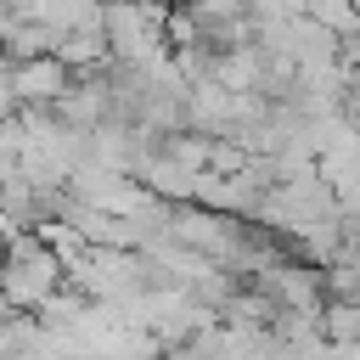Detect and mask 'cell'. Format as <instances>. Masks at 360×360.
Masks as SVG:
<instances>
[{
    "mask_svg": "<svg viewBox=\"0 0 360 360\" xmlns=\"http://www.w3.org/2000/svg\"><path fill=\"white\" fill-rule=\"evenodd\" d=\"M68 287V264L45 248L39 231H17L0 248V304L6 309H45Z\"/></svg>",
    "mask_w": 360,
    "mask_h": 360,
    "instance_id": "obj_1",
    "label": "cell"
},
{
    "mask_svg": "<svg viewBox=\"0 0 360 360\" xmlns=\"http://www.w3.org/2000/svg\"><path fill=\"white\" fill-rule=\"evenodd\" d=\"M169 0H101V28L112 62H158L169 56Z\"/></svg>",
    "mask_w": 360,
    "mask_h": 360,
    "instance_id": "obj_2",
    "label": "cell"
},
{
    "mask_svg": "<svg viewBox=\"0 0 360 360\" xmlns=\"http://www.w3.org/2000/svg\"><path fill=\"white\" fill-rule=\"evenodd\" d=\"M79 73L51 51V56H28V62H11L6 68V90H11V101L17 107H56L62 96H68V84H73Z\"/></svg>",
    "mask_w": 360,
    "mask_h": 360,
    "instance_id": "obj_3",
    "label": "cell"
}]
</instances>
